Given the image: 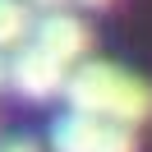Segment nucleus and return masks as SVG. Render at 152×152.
<instances>
[{"label": "nucleus", "mask_w": 152, "mask_h": 152, "mask_svg": "<svg viewBox=\"0 0 152 152\" xmlns=\"http://www.w3.org/2000/svg\"><path fill=\"white\" fill-rule=\"evenodd\" d=\"M65 97H69V111L115 120V124H129V129L152 120V88L120 65H102V60L78 65L65 78Z\"/></svg>", "instance_id": "nucleus-1"}, {"label": "nucleus", "mask_w": 152, "mask_h": 152, "mask_svg": "<svg viewBox=\"0 0 152 152\" xmlns=\"http://www.w3.org/2000/svg\"><path fill=\"white\" fill-rule=\"evenodd\" d=\"M51 152H138V138L129 124L69 111L51 124Z\"/></svg>", "instance_id": "nucleus-2"}, {"label": "nucleus", "mask_w": 152, "mask_h": 152, "mask_svg": "<svg viewBox=\"0 0 152 152\" xmlns=\"http://www.w3.org/2000/svg\"><path fill=\"white\" fill-rule=\"evenodd\" d=\"M65 65L60 60H51L46 51H37L32 42H23V46H14V60L5 65V83L14 88V92H23L28 102H46V97H56L60 88H65Z\"/></svg>", "instance_id": "nucleus-3"}, {"label": "nucleus", "mask_w": 152, "mask_h": 152, "mask_svg": "<svg viewBox=\"0 0 152 152\" xmlns=\"http://www.w3.org/2000/svg\"><path fill=\"white\" fill-rule=\"evenodd\" d=\"M28 42L69 69V65H78V60L88 56V46H92V28H88L78 14H69V10H46V14L37 19V28H32Z\"/></svg>", "instance_id": "nucleus-4"}, {"label": "nucleus", "mask_w": 152, "mask_h": 152, "mask_svg": "<svg viewBox=\"0 0 152 152\" xmlns=\"http://www.w3.org/2000/svg\"><path fill=\"white\" fill-rule=\"evenodd\" d=\"M32 37V5L28 0H0V51H14Z\"/></svg>", "instance_id": "nucleus-5"}, {"label": "nucleus", "mask_w": 152, "mask_h": 152, "mask_svg": "<svg viewBox=\"0 0 152 152\" xmlns=\"http://www.w3.org/2000/svg\"><path fill=\"white\" fill-rule=\"evenodd\" d=\"M0 152H42V148H37V138H5Z\"/></svg>", "instance_id": "nucleus-6"}, {"label": "nucleus", "mask_w": 152, "mask_h": 152, "mask_svg": "<svg viewBox=\"0 0 152 152\" xmlns=\"http://www.w3.org/2000/svg\"><path fill=\"white\" fill-rule=\"evenodd\" d=\"M28 5H42V10H60L65 0H28Z\"/></svg>", "instance_id": "nucleus-7"}, {"label": "nucleus", "mask_w": 152, "mask_h": 152, "mask_svg": "<svg viewBox=\"0 0 152 152\" xmlns=\"http://www.w3.org/2000/svg\"><path fill=\"white\" fill-rule=\"evenodd\" d=\"M83 5H92V10H102V5H111V0H83Z\"/></svg>", "instance_id": "nucleus-8"}, {"label": "nucleus", "mask_w": 152, "mask_h": 152, "mask_svg": "<svg viewBox=\"0 0 152 152\" xmlns=\"http://www.w3.org/2000/svg\"><path fill=\"white\" fill-rule=\"evenodd\" d=\"M0 83H5V60H0Z\"/></svg>", "instance_id": "nucleus-9"}]
</instances>
